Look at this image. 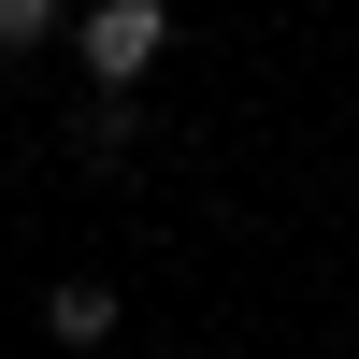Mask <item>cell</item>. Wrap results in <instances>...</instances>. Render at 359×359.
I'll return each instance as SVG.
<instances>
[{
  "label": "cell",
  "instance_id": "cell-1",
  "mask_svg": "<svg viewBox=\"0 0 359 359\" xmlns=\"http://www.w3.org/2000/svg\"><path fill=\"white\" fill-rule=\"evenodd\" d=\"M158 43H172V0H86V15H72V57H86L101 86H144Z\"/></svg>",
  "mask_w": 359,
  "mask_h": 359
},
{
  "label": "cell",
  "instance_id": "cell-3",
  "mask_svg": "<svg viewBox=\"0 0 359 359\" xmlns=\"http://www.w3.org/2000/svg\"><path fill=\"white\" fill-rule=\"evenodd\" d=\"M29 43H57V0H0V57H29Z\"/></svg>",
  "mask_w": 359,
  "mask_h": 359
},
{
  "label": "cell",
  "instance_id": "cell-2",
  "mask_svg": "<svg viewBox=\"0 0 359 359\" xmlns=\"http://www.w3.org/2000/svg\"><path fill=\"white\" fill-rule=\"evenodd\" d=\"M43 331L86 345V359H115V287H43Z\"/></svg>",
  "mask_w": 359,
  "mask_h": 359
}]
</instances>
